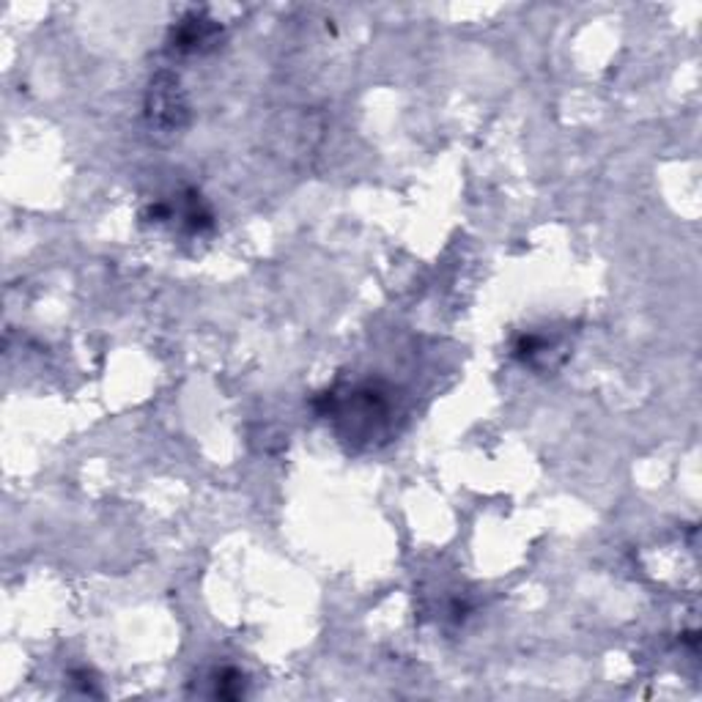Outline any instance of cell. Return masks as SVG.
Wrapping results in <instances>:
<instances>
[{"mask_svg": "<svg viewBox=\"0 0 702 702\" xmlns=\"http://www.w3.org/2000/svg\"><path fill=\"white\" fill-rule=\"evenodd\" d=\"M215 34H217V25L209 23V20H189V23H181L178 31H176V47L178 50H200L204 44H212L215 42Z\"/></svg>", "mask_w": 702, "mask_h": 702, "instance_id": "7a4b0ae2", "label": "cell"}, {"mask_svg": "<svg viewBox=\"0 0 702 702\" xmlns=\"http://www.w3.org/2000/svg\"><path fill=\"white\" fill-rule=\"evenodd\" d=\"M217 697H226V699H234V697H242L245 694V678L236 672V669H223L217 675Z\"/></svg>", "mask_w": 702, "mask_h": 702, "instance_id": "3957f363", "label": "cell"}, {"mask_svg": "<svg viewBox=\"0 0 702 702\" xmlns=\"http://www.w3.org/2000/svg\"><path fill=\"white\" fill-rule=\"evenodd\" d=\"M146 116L154 127L159 130H181L187 124V102L176 77L170 74H157L149 88L146 99Z\"/></svg>", "mask_w": 702, "mask_h": 702, "instance_id": "6da1fadb", "label": "cell"}]
</instances>
